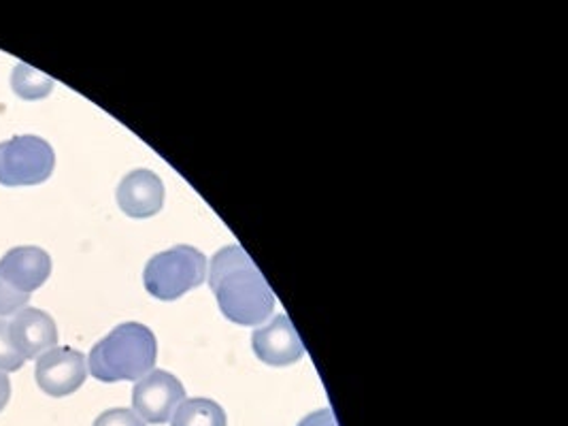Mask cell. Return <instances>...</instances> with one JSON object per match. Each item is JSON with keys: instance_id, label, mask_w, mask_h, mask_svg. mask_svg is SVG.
Masks as SVG:
<instances>
[{"instance_id": "1", "label": "cell", "mask_w": 568, "mask_h": 426, "mask_svg": "<svg viewBox=\"0 0 568 426\" xmlns=\"http://www.w3.org/2000/svg\"><path fill=\"white\" fill-rule=\"evenodd\" d=\"M209 286L222 314L234 324L256 326L275 310V294L250 254L239 245H226L211 258Z\"/></svg>"}, {"instance_id": "2", "label": "cell", "mask_w": 568, "mask_h": 426, "mask_svg": "<svg viewBox=\"0 0 568 426\" xmlns=\"http://www.w3.org/2000/svg\"><path fill=\"white\" fill-rule=\"evenodd\" d=\"M155 358L158 342L154 333L145 324L124 322L92 347L88 372L104 384L139 382L154 372Z\"/></svg>"}, {"instance_id": "3", "label": "cell", "mask_w": 568, "mask_h": 426, "mask_svg": "<svg viewBox=\"0 0 568 426\" xmlns=\"http://www.w3.org/2000/svg\"><path fill=\"white\" fill-rule=\"evenodd\" d=\"M207 266V256L201 250L192 245H178L155 254L145 266L143 284L154 298L178 301L205 282Z\"/></svg>"}, {"instance_id": "4", "label": "cell", "mask_w": 568, "mask_h": 426, "mask_svg": "<svg viewBox=\"0 0 568 426\" xmlns=\"http://www.w3.org/2000/svg\"><path fill=\"white\" fill-rule=\"evenodd\" d=\"M53 148L41 136L20 134L0 143V184L37 186L52 178Z\"/></svg>"}, {"instance_id": "5", "label": "cell", "mask_w": 568, "mask_h": 426, "mask_svg": "<svg viewBox=\"0 0 568 426\" xmlns=\"http://www.w3.org/2000/svg\"><path fill=\"white\" fill-rule=\"evenodd\" d=\"M181 400H185V388L173 373L154 369L141 377L132 390L134 414L150 425H164L173 418Z\"/></svg>"}, {"instance_id": "6", "label": "cell", "mask_w": 568, "mask_h": 426, "mask_svg": "<svg viewBox=\"0 0 568 426\" xmlns=\"http://www.w3.org/2000/svg\"><path fill=\"white\" fill-rule=\"evenodd\" d=\"M34 377L39 388L50 397H69L83 386L88 377L85 356L73 347H53L39 356Z\"/></svg>"}, {"instance_id": "7", "label": "cell", "mask_w": 568, "mask_h": 426, "mask_svg": "<svg viewBox=\"0 0 568 426\" xmlns=\"http://www.w3.org/2000/svg\"><path fill=\"white\" fill-rule=\"evenodd\" d=\"M52 275V256L43 247H11L0 258V277L18 293L32 294Z\"/></svg>"}, {"instance_id": "8", "label": "cell", "mask_w": 568, "mask_h": 426, "mask_svg": "<svg viewBox=\"0 0 568 426\" xmlns=\"http://www.w3.org/2000/svg\"><path fill=\"white\" fill-rule=\"evenodd\" d=\"M252 347L260 361L268 367H287L303 358L305 346L285 314L271 320L266 326L254 331Z\"/></svg>"}, {"instance_id": "9", "label": "cell", "mask_w": 568, "mask_h": 426, "mask_svg": "<svg viewBox=\"0 0 568 426\" xmlns=\"http://www.w3.org/2000/svg\"><path fill=\"white\" fill-rule=\"evenodd\" d=\"M11 344L24 361L43 356L58 346V328L50 314L43 310L27 307L9 320Z\"/></svg>"}, {"instance_id": "10", "label": "cell", "mask_w": 568, "mask_h": 426, "mask_svg": "<svg viewBox=\"0 0 568 426\" xmlns=\"http://www.w3.org/2000/svg\"><path fill=\"white\" fill-rule=\"evenodd\" d=\"M118 205L129 217H152L164 205V184L150 169H136L118 186Z\"/></svg>"}, {"instance_id": "11", "label": "cell", "mask_w": 568, "mask_h": 426, "mask_svg": "<svg viewBox=\"0 0 568 426\" xmlns=\"http://www.w3.org/2000/svg\"><path fill=\"white\" fill-rule=\"evenodd\" d=\"M171 426H226V412L211 399L181 400Z\"/></svg>"}, {"instance_id": "12", "label": "cell", "mask_w": 568, "mask_h": 426, "mask_svg": "<svg viewBox=\"0 0 568 426\" xmlns=\"http://www.w3.org/2000/svg\"><path fill=\"white\" fill-rule=\"evenodd\" d=\"M11 88L24 101H39L52 92L53 80L28 64H18L11 73Z\"/></svg>"}, {"instance_id": "13", "label": "cell", "mask_w": 568, "mask_h": 426, "mask_svg": "<svg viewBox=\"0 0 568 426\" xmlns=\"http://www.w3.org/2000/svg\"><path fill=\"white\" fill-rule=\"evenodd\" d=\"M24 358L11 344L9 337V320L0 318V372L13 373L24 367Z\"/></svg>"}, {"instance_id": "14", "label": "cell", "mask_w": 568, "mask_h": 426, "mask_svg": "<svg viewBox=\"0 0 568 426\" xmlns=\"http://www.w3.org/2000/svg\"><path fill=\"white\" fill-rule=\"evenodd\" d=\"M28 301H30V294L13 291V288L0 277V318L18 314L20 310L27 307Z\"/></svg>"}, {"instance_id": "15", "label": "cell", "mask_w": 568, "mask_h": 426, "mask_svg": "<svg viewBox=\"0 0 568 426\" xmlns=\"http://www.w3.org/2000/svg\"><path fill=\"white\" fill-rule=\"evenodd\" d=\"M94 426H145V423L132 412V409H124V407H115L103 412L97 420Z\"/></svg>"}, {"instance_id": "16", "label": "cell", "mask_w": 568, "mask_h": 426, "mask_svg": "<svg viewBox=\"0 0 568 426\" xmlns=\"http://www.w3.org/2000/svg\"><path fill=\"white\" fill-rule=\"evenodd\" d=\"M298 426H338L333 409H317L310 414L307 418L301 420Z\"/></svg>"}, {"instance_id": "17", "label": "cell", "mask_w": 568, "mask_h": 426, "mask_svg": "<svg viewBox=\"0 0 568 426\" xmlns=\"http://www.w3.org/2000/svg\"><path fill=\"white\" fill-rule=\"evenodd\" d=\"M9 399H11V382L7 373L0 372V412L7 407Z\"/></svg>"}]
</instances>
